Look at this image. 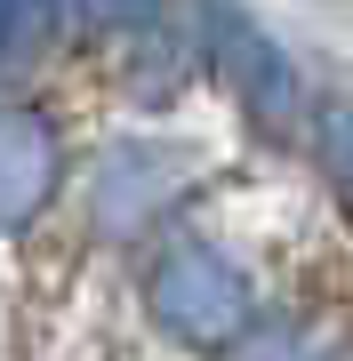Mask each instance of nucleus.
I'll return each mask as SVG.
<instances>
[{
    "label": "nucleus",
    "mask_w": 353,
    "mask_h": 361,
    "mask_svg": "<svg viewBox=\"0 0 353 361\" xmlns=\"http://www.w3.org/2000/svg\"><path fill=\"white\" fill-rule=\"evenodd\" d=\"M233 361H297V337H249L233 345Z\"/></svg>",
    "instance_id": "6e6552de"
},
{
    "label": "nucleus",
    "mask_w": 353,
    "mask_h": 361,
    "mask_svg": "<svg viewBox=\"0 0 353 361\" xmlns=\"http://www.w3.org/2000/svg\"><path fill=\"white\" fill-rule=\"evenodd\" d=\"M161 0H80V16L89 25H153Z\"/></svg>",
    "instance_id": "0eeeda50"
},
{
    "label": "nucleus",
    "mask_w": 353,
    "mask_h": 361,
    "mask_svg": "<svg viewBox=\"0 0 353 361\" xmlns=\"http://www.w3.org/2000/svg\"><path fill=\"white\" fill-rule=\"evenodd\" d=\"M153 322L185 337V345H241L249 322H257V289L249 273L209 241H169L153 257Z\"/></svg>",
    "instance_id": "f257e3e1"
},
{
    "label": "nucleus",
    "mask_w": 353,
    "mask_h": 361,
    "mask_svg": "<svg viewBox=\"0 0 353 361\" xmlns=\"http://www.w3.org/2000/svg\"><path fill=\"white\" fill-rule=\"evenodd\" d=\"M321 153H329V169H337V185L353 193V104H337V113L321 121Z\"/></svg>",
    "instance_id": "423d86ee"
},
{
    "label": "nucleus",
    "mask_w": 353,
    "mask_h": 361,
    "mask_svg": "<svg viewBox=\"0 0 353 361\" xmlns=\"http://www.w3.org/2000/svg\"><path fill=\"white\" fill-rule=\"evenodd\" d=\"M65 177V145L32 104H0V233H25Z\"/></svg>",
    "instance_id": "7ed1b4c3"
},
{
    "label": "nucleus",
    "mask_w": 353,
    "mask_h": 361,
    "mask_svg": "<svg viewBox=\"0 0 353 361\" xmlns=\"http://www.w3.org/2000/svg\"><path fill=\"white\" fill-rule=\"evenodd\" d=\"M56 16V0H0V56L16 49V40H40Z\"/></svg>",
    "instance_id": "39448f33"
},
{
    "label": "nucleus",
    "mask_w": 353,
    "mask_h": 361,
    "mask_svg": "<svg viewBox=\"0 0 353 361\" xmlns=\"http://www.w3.org/2000/svg\"><path fill=\"white\" fill-rule=\"evenodd\" d=\"M201 49H209L217 80H225L257 121H289V104H297V73H289L281 40L265 32L241 0H201Z\"/></svg>",
    "instance_id": "f03ea898"
},
{
    "label": "nucleus",
    "mask_w": 353,
    "mask_h": 361,
    "mask_svg": "<svg viewBox=\"0 0 353 361\" xmlns=\"http://www.w3.org/2000/svg\"><path fill=\"white\" fill-rule=\"evenodd\" d=\"M185 185V161L169 153H144V145H120V153L105 161V185H97V209H105V225H137L153 217V209H169V193Z\"/></svg>",
    "instance_id": "20e7f679"
}]
</instances>
